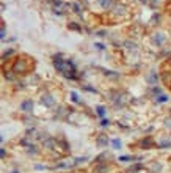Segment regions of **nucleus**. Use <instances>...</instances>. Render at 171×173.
<instances>
[{
  "mask_svg": "<svg viewBox=\"0 0 171 173\" xmlns=\"http://www.w3.org/2000/svg\"><path fill=\"white\" fill-rule=\"evenodd\" d=\"M44 104H46V106H52V104H53V101H52V98H50V96H44V101H43Z\"/></svg>",
  "mask_w": 171,
  "mask_h": 173,
  "instance_id": "3",
  "label": "nucleus"
},
{
  "mask_svg": "<svg viewBox=\"0 0 171 173\" xmlns=\"http://www.w3.org/2000/svg\"><path fill=\"white\" fill-rule=\"evenodd\" d=\"M98 145H100V147H102V145H107V138H105V135H100V138L98 140Z\"/></svg>",
  "mask_w": 171,
  "mask_h": 173,
  "instance_id": "5",
  "label": "nucleus"
},
{
  "mask_svg": "<svg viewBox=\"0 0 171 173\" xmlns=\"http://www.w3.org/2000/svg\"><path fill=\"white\" fill-rule=\"evenodd\" d=\"M96 112H98V115H99V116H104V115H105V109L102 107V106H99L98 109H96Z\"/></svg>",
  "mask_w": 171,
  "mask_h": 173,
  "instance_id": "4",
  "label": "nucleus"
},
{
  "mask_svg": "<svg viewBox=\"0 0 171 173\" xmlns=\"http://www.w3.org/2000/svg\"><path fill=\"white\" fill-rule=\"evenodd\" d=\"M13 173H17V171H13Z\"/></svg>",
  "mask_w": 171,
  "mask_h": 173,
  "instance_id": "12",
  "label": "nucleus"
},
{
  "mask_svg": "<svg viewBox=\"0 0 171 173\" xmlns=\"http://www.w3.org/2000/svg\"><path fill=\"white\" fill-rule=\"evenodd\" d=\"M71 99H72L74 102H79V96H77L76 93H71Z\"/></svg>",
  "mask_w": 171,
  "mask_h": 173,
  "instance_id": "7",
  "label": "nucleus"
},
{
  "mask_svg": "<svg viewBox=\"0 0 171 173\" xmlns=\"http://www.w3.org/2000/svg\"><path fill=\"white\" fill-rule=\"evenodd\" d=\"M113 145H115V148H119V147H121L119 140H113Z\"/></svg>",
  "mask_w": 171,
  "mask_h": 173,
  "instance_id": "11",
  "label": "nucleus"
},
{
  "mask_svg": "<svg viewBox=\"0 0 171 173\" xmlns=\"http://www.w3.org/2000/svg\"><path fill=\"white\" fill-rule=\"evenodd\" d=\"M130 159H132L130 156H121V157H119V161H130Z\"/></svg>",
  "mask_w": 171,
  "mask_h": 173,
  "instance_id": "10",
  "label": "nucleus"
},
{
  "mask_svg": "<svg viewBox=\"0 0 171 173\" xmlns=\"http://www.w3.org/2000/svg\"><path fill=\"white\" fill-rule=\"evenodd\" d=\"M170 63H171V58H170Z\"/></svg>",
  "mask_w": 171,
  "mask_h": 173,
  "instance_id": "13",
  "label": "nucleus"
},
{
  "mask_svg": "<svg viewBox=\"0 0 171 173\" xmlns=\"http://www.w3.org/2000/svg\"><path fill=\"white\" fill-rule=\"evenodd\" d=\"M141 145H143V147H151L152 142H151V140H148V138H145V140L141 142Z\"/></svg>",
  "mask_w": 171,
  "mask_h": 173,
  "instance_id": "6",
  "label": "nucleus"
},
{
  "mask_svg": "<svg viewBox=\"0 0 171 173\" xmlns=\"http://www.w3.org/2000/svg\"><path fill=\"white\" fill-rule=\"evenodd\" d=\"M166 101H168L166 96H159V102H166Z\"/></svg>",
  "mask_w": 171,
  "mask_h": 173,
  "instance_id": "8",
  "label": "nucleus"
},
{
  "mask_svg": "<svg viewBox=\"0 0 171 173\" xmlns=\"http://www.w3.org/2000/svg\"><path fill=\"white\" fill-rule=\"evenodd\" d=\"M96 49H99V51H104V44H100V43H96Z\"/></svg>",
  "mask_w": 171,
  "mask_h": 173,
  "instance_id": "9",
  "label": "nucleus"
},
{
  "mask_svg": "<svg viewBox=\"0 0 171 173\" xmlns=\"http://www.w3.org/2000/svg\"><path fill=\"white\" fill-rule=\"evenodd\" d=\"M32 107H33V102H32V101H25V102L20 104V109H22L24 112H30Z\"/></svg>",
  "mask_w": 171,
  "mask_h": 173,
  "instance_id": "1",
  "label": "nucleus"
},
{
  "mask_svg": "<svg viewBox=\"0 0 171 173\" xmlns=\"http://www.w3.org/2000/svg\"><path fill=\"white\" fill-rule=\"evenodd\" d=\"M99 3L104 8H110V6H113V0H99Z\"/></svg>",
  "mask_w": 171,
  "mask_h": 173,
  "instance_id": "2",
  "label": "nucleus"
}]
</instances>
